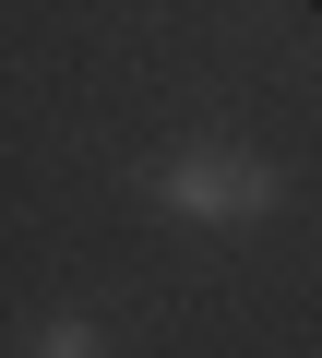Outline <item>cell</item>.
Instances as JSON below:
<instances>
[{
    "label": "cell",
    "mask_w": 322,
    "mask_h": 358,
    "mask_svg": "<svg viewBox=\"0 0 322 358\" xmlns=\"http://www.w3.org/2000/svg\"><path fill=\"white\" fill-rule=\"evenodd\" d=\"M24 358H108V334H96L84 310H48V322L24 334Z\"/></svg>",
    "instance_id": "7a4b0ae2"
},
{
    "label": "cell",
    "mask_w": 322,
    "mask_h": 358,
    "mask_svg": "<svg viewBox=\"0 0 322 358\" xmlns=\"http://www.w3.org/2000/svg\"><path fill=\"white\" fill-rule=\"evenodd\" d=\"M155 203H168L180 227H263L286 203V179L263 155H239V143H180L168 167H155Z\"/></svg>",
    "instance_id": "6da1fadb"
}]
</instances>
